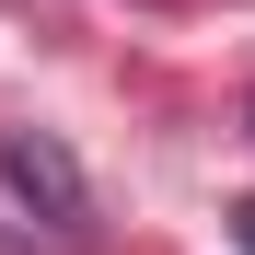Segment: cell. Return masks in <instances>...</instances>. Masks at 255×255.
I'll use <instances>...</instances> for the list:
<instances>
[{
	"label": "cell",
	"instance_id": "cell-1",
	"mask_svg": "<svg viewBox=\"0 0 255 255\" xmlns=\"http://www.w3.org/2000/svg\"><path fill=\"white\" fill-rule=\"evenodd\" d=\"M0 186H12L23 221H47L58 244H93V174L70 162V139H47V128H0Z\"/></svg>",
	"mask_w": 255,
	"mask_h": 255
},
{
	"label": "cell",
	"instance_id": "cell-2",
	"mask_svg": "<svg viewBox=\"0 0 255 255\" xmlns=\"http://www.w3.org/2000/svg\"><path fill=\"white\" fill-rule=\"evenodd\" d=\"M232 244H244V255H255V197H244V209H232Z\"/></svg>",
	"mask_w": 255,
	"mask_h": 255
}]
</instances>
